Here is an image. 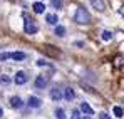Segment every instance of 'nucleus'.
<instances>
[{"mask_svg": "<svg viewBox=\"0 0 124 119\" xmlns=\"http://www.w3.org/2000/svg\"><path fill=\"white\" fill-rule=\"evenodd\" d=\"M10 59L17 60V62H20V60L25 59V54H23V52H12V54H10Z\"/></svg>", "mask_w": 124, "mask_h": 119, "instance_id": "nucleus-13", "label": "nucleus"}, {"mask_svg": "<svg viewBox=\"0 0 124 119\" xmlns=\"http://www.w3.org/2000/svg\"><path fill=\"white\" fill-rule=\"evenodd\" d=\"M55 35H59V37H64L65 35V27L64 25H57L55 27Z\"/></svg>", "mask_w": 124, "mask_h": 119, "instance_id": "nucleus-16", "label": "nucleus"}, {"mask_svg": "<svg viewBox=\"0 0 124 119\" xmlns=\"http://www.w3.org/2000/svg\"><path fill=\"white\" fill-rule=\"evenodd\" d=\"M99 119H112V118H109L106 112H101V114H99Z\"/></svg>", "mask_w": 124, "mask_h": 119, "instance_id": "nucleus-22", "label": "nucleus"}, {"mask_svg": "<svg viewBox=\"0 0 124 119\" xmlns=\"http://www.w3.org/2000/svg\"><path fill=\"white\" fill-rule=\"evenodd\" d=\"M32 7H34V12H35V14H44V10H45V5H44L42 2H35Z\"/></svg>", "mask_w": 124, "mask_h": 119, "instance_id": "nucleus-10", "label": "nucleus"}, {"mask_svg": "<svg viewBox=\"0 0 124 119\" xmlns=\"http://www.w3.org/2000/svg\"><path fill=\"white\" fill-rule=\"evenodd\" d=\"M81 111H82L85 116H91V114H94V112H92V107H91L87 102H82V104H81Z\"/></svg>", "mask_w": 124, "mask_h": 119, "instance_id": "nucleus-9", "label": "nucleus"}, {"mask_svg": "<svg viewBox=\"0 0 124 119\" xmlns=\"http://www.w3.org/2000/svg\"><path fill=\"white\" fill-rule=\"evenodd\" d=\"M27 82V76H25V72H17L15 74V84H25Z\"/></svg>", "mask_w": 124, "mask_h": 119, "instance_id": "nucleus-7", "label": "nucleus"}, {"mask_svg": "<svg viewBox=\"0 0 124 119\" xmlns=\"http://www.w3.org/2000/svg\"><path fill=\"white\" fill-rule=\"evenodd\" d=\"M91 3H92V7H94L97 12H104V10H106V3H104L102 0H91Z\"/></svg>", "mask_w": 124, "mask_h": 119, "instance_id": "nucleus-4", "label": "nucleus"}, {"mask_svg": "<svg viewBox=\"0 0 124 119\" xmlns=\"http://www.w3.org/2000/svg\"><path fill=\"white\" fill-rule=\"evenodd\" d=\"M23 29H25V32H27V34H35V32L39 30V29H37V25L29 19L27 15H25V20H23Z\"/></svg>", "mask_w": 124, "mask_h": 119, "instance_id": "nucleus-2", "label": "nucleus"}, {"mask_svg": "<svg viewBox=\"0 0 124 119\" xmlns=\"http://www.w3.org/2000/svg\"><path fill=\"white\" fill-rule=\"evenodd\" d=\"M47 77H44V76H39L37 79H35V87H39V89H44L45 86H47Z\"/></svg>", "mask_w": 124, "mask_h": 119, "instance_id": "nucleus-6", "label": "nucleus"}, {"mask_svg": "<svg viewBox=\"0 0 124 119\" xmlns=\"http://www.w3.org/2000/svg\"><path fill=\"white\" fill-rule=\"evenodd\" d=\"M2 114H3V111H2V107H0V118H2Z\"/></svg>", "mask_w": 124, "mask_h": 119, "instance_id": "nucleus-24", "label": "nucleus"}, {"mask_svg": "<svg viewBox=\"0 0 124 119\" xmlns=\"http://www.w3.org/2000/svg\"><path fill=\"white\" fill-rule=\"evenodd\" d=\"M50 2H52V7L54 8H57V10L62 8V0H50Z\"/></svg>", "mask_w": 124, "mask_h": 119, "instance_id": "nucleus-18", "label": "nucleus"}, {"mask_svg": "<svg viewBox=\"0 0 124 119\" xmlns=\"http://www.w3.org/2000/svg\"><path fill=\"white\" fill-rule=\"evenodd\" d=\"M74 20H76L77 24H89V22H91V15H89V12H87L84 7H77L76 15H74Z\"/></svg>", "mask_w": 124, "mask_h": 119, "instance_id": "nucleus-1", "label": "nucleus"}, {"mask_svg": "<svg viewBox=\"0 0 124 119\" xmlns=\"http://www.w3.org/2000/svg\"><path fill=\"white\" fill-rule=\"evenodd\" d=\"M64 96H65V99H67V101H72L74 97H76V92H74V89L67 87V89L64 91Z\"/></svg>", "mask_w": 124, "mask_h": 119, "instance_id": "nucleus-12", "label": "nucleus"}, {"mask_svg": "<svg viewBox=\"0 0 124 119\" xmlns=\"http://www.w3.org/2000/svg\"><path fill=\"white\" fill-rule=\"evenodd\" d=\"M70 119H81V112H79V111H72Z\"/></svg>", "mask_w": 124, "mask_h": 119, "instance_id": "nucleus-20", "label": "nucleus"}, {"mask_svg": "<svg viewBox=\"0 0 124 119\" xmlns=\"http://www.w3.org/2000/svg\"><path fill=\"white\" fill-rule=\"evenodd\" d=\"M42 50H44L45 54H49L50 57H59V56H61V50H59V49H55L54 45H44V47H42Z\"/></svg>", "mask_w": 124, "mask_h": 119, "instance_id": "nucleus-3", "label": "nucleus"}, {"mask_svg": "<svg viewBox=\"0 0 124 119\" xmlns=\"http://www.w3.org/2000/svg\"><path fill=\"white\" fill-rule=\"evenodd\" d=\"M102 39L104 40H111V39H112V34H111L109 30H104V32H102Z\"/></svg>", "mask_w": 124, "mask_h": 119, "instance_id": "nucleus-19", "label": "nucleus"}, {"mask_svg": "<svg viewBox=\"0 0 124 119\" xmlns=\"http://www.w3.org/2000/svg\"><path fill=\"white\" fill-rule=\"evenodd\" d=\"M55 118L57 119H65V112H64V109H55Z\"/></svg>", "mask_w": 124, "mask_h": 119, "instance_id": "nucleus-17", "label": "nucleus"}, {"mask_svg": "<svg viewBox=\"0 0 124 119\" xmlns=\"http://www.w3.org/2000/svg\"><path fill=\"white\" fill-rule=\"evenodd\" d=\"M45 19H47V22H49V24H50V25H55V24H57V15H55V14H49V15H47V17H45Z\"/></svg>", "mask_w": 124, "mask_h": 119, "instance_id": "nucleus-14", "label": "nucleus"}, {"mask_svg": "<svg viewBox=\"0 0 124 119\" xmlns=\"http://www.w3.org/2000/svg\"><path fill=\"white\" fill-rule=\"evenodd\" d=\"M50 99L52 101H61L62 99V92L59 89H52L50 91Z\"/></svg>", "mask_w": 124, "mask_h": 119, "instance_id": "nucleus-11", "label": "nucleus"}, {"mask_svg": "<svg viewBox=\"0 0 124 119\" xmlns=\"http://www.w3.org/2000/svg\"><path fill=\"white\" fill-rule=\"evenodd\" d=\"M7 59H10V54H7V52H2V54H0V60H7Z\"/></svg>", "mask_w": 124, "mask_h": 119, "instance_id": "nucleus-21", "label": "nucleus"}, {"mask_svg": "<svg viewBox=\"0 0 124 119\" xmlns=\"http://www.w3.org/2000/svg\"><path fill=\"white\" fill-rule=\"evenodd\" d=\"M27 104H29V106H30V107H40V99H39V97H35V96H30V97H29V101H27Z\"/></svg>", "mask_w": 124, "mask_h": 119, "instance_id": "nucleus-5", "label": "nucleus"}, {"mask_svg": "<svg viewBox=\"0 0 124 119\" xmlns=\"http://www.w3.org/2000/svg\"><path fill=\"white\" fill-rule=\"evenodd\" d=\"M119 14H121V15H123V17H124V5H123V7H121V8H119Z\"/></svg>", "mask_w": 124, "mask_h": 119, "instance_id": "nucleus-23", "label": "nucleus"}, {"mask_svg": "<svg viewBox=\"0 0 124 119\" xmlns=\"http://www.w3.org/2000/svg\"><path fill=\"white\" fill-rule=\"evenodd\" d=\"M112 112H114V116H116V118H123V116H124V111H123V107H119V106H114Z\"/></svg>", "mask_w": 124, "mask_h": 119, "instance_id": "nucleus-15", "label": "nucleus"}, {"mask_svg": "<svg viewBox=\"0 0 124 119\" xmlns=\"http://www.w3.org/2000/svg\"><path fill=\"white\" fill-rule=\"evenodd\" d=\"M22 104H23V102H22V99L19 96H14V97L10 99V106H12V107H17V109H19V107H22Z\"/></svg>", "mask_w": 124, "mask_h": 119, "instance_id": "nucleus-8", "label": "nucleus"}]
</instances>
